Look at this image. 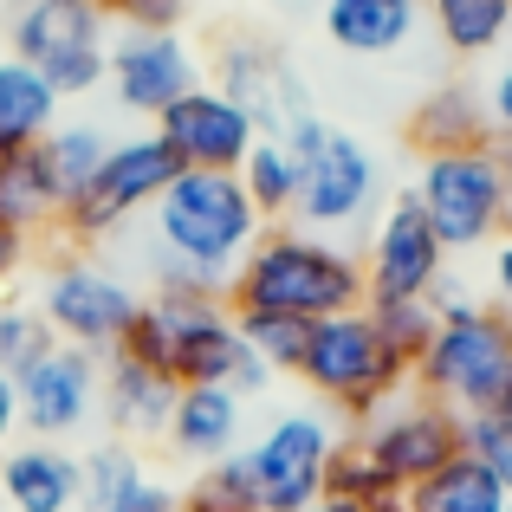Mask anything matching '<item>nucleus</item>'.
I'll return each mask as SVG.
<instances>
[{
	"label": "nucleus",
	"mask_w": 512,
	"mask_h": 512,
	"mask_svg": "<svg viewBox=\"0 0 512 512\" xmlns=\"http://www.w3.org/2000/svg\"><path fill=\"white\" fill-rule=\"evenodd\" d=\"M266 234V214L240 188L234 169H182L150 208V260H156V292H201L227 299L240 260Z\"/></svg>",
	"instance_id": "nucleus-1"
},
{
	"label": "nucleus",
	"mask_w": 512,
	"mask_h": 512,
	"mask_svg": "<svg viewBox=\"0 0 512 512\" xmlns=\"http://www.w3.org/2000/svg\"><path fill=\"white\" fill-rule=\"evenodd\" d=\"M104 13L124 33H175L188 20V0H104Z\"/></svg>",
	"instance_id": "nucleus-36"
},
{
	"label": "nucleus",
	"mask_w": 512,
	"mask_h": 512,
	"mask_svg": "<svg viewBox=\"0 0 512 512\" xmlns=\"http://www.w3.org/2000/svg\"><path fill=\"white\" fill-rule=\"evenodd\" d=\"M338 454V428L318 409H286L279 422H266V435H253L247 474L260 512H299L325 493V467Z\"/></svg>",
	"instance_id": "nucleus-10"
},
{
	"label": "nucleus",
	"mask_w": 512,
	"mask_h": 512,
	"mask_svg": "<svg viewBox=\"0 0 512 512\" xmlns=\"http://www.w3.org/2000/svg\"><path fill=\"white\" fill-rule=\"evenodd\" d=\"M13 435H20V383L0 370V448H13Z\"/></svg>",
	"instance_id": "nucleus-40"
},
{
	"label": "nucleus",
	"mask_w": 512,
	"mask_h": 512,
	"mask_svg": "<svg viewBox=\"0 0 512 512\" xmlns=\"http://www.w3.org/2000/svg\"><path fill=\"white\" fill-rule=\"evenodd\" d=\"M493 305L512 318V227L493 240Z\"/></svg>",
	"instance_id": "nucleus-39"
},
{
	"label": "nucleus",
	"mask_w": 512,
	"mask_h": 512,
	"mask_svg": "<svg viewBox=\"0 0 512 512\" xmlns=\"http://www.w3.org/2000/svg\"><path fill=\"white\" fill-rule=\"evenodd\" d=\"M506 512H512V506H506Z\"/></svg>",
	"instance_id": "nucleus-48"
},
{
	"label": "nucleus",
	"mask_w": 512,
	"mask_h": 512,
	"mask_svg": "<svg viewBox=\"0 0 512 512\" xmlns=\"http://www.w3.org/2000/svg\"><path fill=\"white\" fill-rule=\"evenodd\" d=\"M461 448L512 493V428L500 422V415H461Z\"/></svg>",
	"instance_id": "nucleus-35"
},
{
	"label": "nucleus",
	"mask_w": 512,
	"mask_h": 512,
	"mask_svg": "<svg viewBox=\"0 0 512 512\" xmlns=\"http://www.w3.org/2000/svg\"><path fill=\"white\" fill-rule=\"evenodd\" d=\"M428 26L454 59H487L512 33V0H428Z\"/></svg>",
	"instance_id": "nucleus-26"
},
{
	"label": "nucleus",
	"mask_w": 512,
	"mask_h": 512,
	"mask_svg": "<svg viewBox=\"0 0 512 512\" xmlns=\"http://www.w3.org/2000/svg\"><path fill=\"white\" fill-rule=\"evenodd\" d=\"M357 441H363V454L409 493L415 480H428L441 461L461 454V415L441 409L435 396H402V402H383V409L363 422Z\"/></svg>",
	"instance_id": "nucleus-14"
},
{
	"label": "nucleus",
	"mask_w": 512,
	"mask_h": 512,
	"mask_svg": "<svg viewBox=\"0 0 512 512\" xmlns=\"http://www.w3.org/2000/svg\"><path fill=\"white\" fill-rule=\"evenodd\" d=\"M428 20V0H325V39L350 59H396Z\"/></svg>",
	"instance_id": "nucleus-18"
},
{
	"label": "nucleus",
	"mask_w": 512,
	"mask_h": 512,
	"mask_svg": "<svg viewBox=\"0 0 512 512\" xmlns=\"http://www.w3.org/2000/svg\"><path fill=\"white\" fill-rule=\"evenodd\" d=\"M65 214L59 182H52L46 156L20 150V156H0V227L13 234H33V227H52Z\"/></svg>",
	"instance_id": "nucleus-25"
},
{
	"label": "nucleus",
	"mask_w": 512,
	"mask_h": 512,
	"mask_svg": "<svg viewBox=\"0 0 512 512\" xmlns=\"http://www.w3.org/2000/svg\"><path fill=\"white\" fill-rule=\"evenodd\" d=\"M13 383H20V428H33V441H65V435H78L91 415H104L98 350H78V344L52 338Z\"/></svg>",
	"instance_id": "nucleus-12"
},
{
	"label": "nucleus",
	"mask_w": 512,
	"mask_h": 512,
	"mask_svg": "<svg viewBox=\"0 0 512 512\" xmlns=\"http://www.w3.org/2000/svg\"><path fill=\"white\" fill-rule=\"evenodd\" d=\"M493 156H500V175H506V201H512V130H493Z\"/></svg>",
	"instance_id": "nucleus-42"
},
{
	"label": "nucleus",
	"mask_w": 512,
	"mask_h": 512,
	"mask_svg": "<svg viewBox=\"0 0 512 512\" xmlns=\"http://www.w3.org/2000/svg\"><path fill=\"white\" fill-rule=\"evenodd\" d=\"M46 344H52L46 318H39L33 305H20V299H7V292H0V370L20 376V370H26V363H33Z\"/></svg>",
	"instance_id": "nucleus-33"
},
{
	"label": "nucleus",
	"mask_w": 512,
	"mask_h": 512,
	"mask_svg": "<svg viewBox=\"0 0 512 512\" xmlns=\"http://www.w3.org/2000/svg\"><path fill=\"white\" fill-rule=\"evenodd\" d=\"M26 260V234H13V227H0V279L13 273V266Z\"/></svg>",
	"instance_id": "nucleus-41"
},
{
	"label": "nucleus",
	"mask_w": 512,
	"mask_h": 512,
	"mask_svg": "<svg viewBox=\"0 0 512 512\" xmlns=\"http://www.w3.org/2000/svg\"><path fill=\"white\" fill-rule=\"evenodd\" d=\"M175 512H214V506H208V500H195V493H188V500L175 506Z\"/></svg>",
	"instance_id": "nucleus-45"
},
{
	"label": "nucleus",
	"mask_w": 512,
	"mask_h": 512,
	"mask_svg": "<svg viewBox=\"0 0 512 512\" xmlns=\"http://www.w3.org/2000/svg\"><path fill=\"white\" fill-rule=\"evenodd\" d=\"M175 396H182V383H175L169 370H150V363L111 357V370H104V415H111V435L117 441L169 435Z\"/></svg>",
	"instance_id": "nucleus-21"
},
{
	"label": "nucleus",
	"mask_w": 512,
	"mask_h": 512,
	"mask_svg": "<svg viewBox=\"0 0 512 512\" xmlns=\"http://www.w3.org/2000/svg\"><path fill=\"white\" fill-rule=\"evenodd\" d=\"M299 376L312 383V396H325L350 422H370L402 383H409V363L383 344V331L370 325V312H331L312 325V344L299 357Z\"/></svg>",
	"instance_id": "nucleus-6"
},
{
	"label": "nucleus",
	"mask_w": 512,
	"mask_h": 512,
	"mask_svg": "<svg viewBox=\"0 0 512 512\" xmlns=\"http://www.w3.org/2000/svg\"><path fill=\"white\" fill-rule=\"evenodd\" d=\"M299 512H363V506H350V500H338V493H318L312 506H299Z\"/></svg>",
	"instance_id": "nucleus-43"
},
{
	"label": "nucleus",
	"mask_w": 512,
	"mask_h": 512,
	"mask_svg": "<svg viewBox=\"0 0 512 512\" xmlns=\"http://www.w3.org/2000/svg\"><path fill=\"white\" fill-rule=\"evenodd\" d=\"M137 292H130L124 273L98 260H59L39 286V318L59 344H78V350H117V338L130 331L137 318Z\"/></svg>",
	"instance_id": "nucleus-11"
},
{
	"label": "nucleus",
	"mask_w": 512,
	"mask_h": 512,
	"mask_svg": "<svg viewBox=\"0 0 512 512\" xmlns=\"http://www.w3.org/2000/svg\"><path fill=\"white\" fill-rule=\"evenodd\" d=\"M409 195H415V208L428 214V227L441 234L448 253L493 247V240L512 227V201H506V175H500L493 143H480V150L422 156Z\"/></svg>",
	"instance_id": "nucleus-7"
},
{
	"label": "nucleus",
	"mask_w": 512,
	"mask_h": 512,
	"mask_svg": "<svg viewBox=\"0 0 512 512\" xmlns=\"http://www.w3.org/2000/svg\"><path fill=\"white\" fill-rule=\"evenodd\" d=\"M370 512H409V506H402V500H389V506H370Z\"/></svg>",
	"instance_id": "nucleus-46"
},
{
	"label": "nucleus",
	"mask_w": 512,
	"mask_h": 512,
	"mask_svg": "<svg viewBox=\"0 0 512 512\" xmlns=\"http://www.w3.org/2000/svg\"><path fill=\"white\" fill-rule=\"evenodd\" d=\"M182 175V163H175V150L156 130H137V137H111V156L98 163V175H91V188L78 201H65L59 227L72 240H104L117 234V227L130 221V214L156 208L163 201V188Z\"/></svg>",
	"instance_id": "nucleus-9"
},
{
	"label": "nucleus",
	"mask_w": 512,
	"mask_h": 512,
	"mask_svg": "<svg viewBox=\"0 0 512 512\" xmlns=\"http://www.w3.org/2000/svg\"><path fill=\"white\" fill-rule=\"evenodd\" d=\"M175 506H182V493H175V487H163V480H150V474H143L137 487L124 493V500H117V506H104V512H175Z\"/></svg>",
	"instance_id": "nucleus-38"
},
{
	"label": "nucleus",
	"mask_w": 512,
	"mask_h": 512,
	"mask_svg": "<svg viewBox=\"0 0 512 512\" xmlns=\"http://www.w3.org/2000/svg\"><path fill=\"white\" fill-rule=\"evenodd\" d=\"M363 312H370V325L383 331V344L396 350V357L409 363V376H415L422 350L435 344V325H441V312H435L428 299H370Z\"/></svg>",
	"instance_id": "nucleus-30"
},
{
	"label": "nucleus",
	"mask_w": 512,
	"mask_h": 512,
	"mask_svg": "<svg viewBox=\"0 0 512 512\" xmlns=\"http://www.w3.org/2000/svg\"><path fill=\"white\" fill-rule=\"evenodd\" d=\"M240 428H247V396L188 383L182 396H175V415H169V448L182 454V461L208 467V461H221V454H240Z\"/></svg>",
	"instance_id": "nucleus-20"
},
{
	"label": "nucleus",
	"mask_w": 512,
	"mask_h": 512,
	"mask_svg": "<svg viewBox=\"0 0 512 512\" xmlns=\"http://www.w3.org/2000/svg\"><path fill=\"white\" fill-rule=\"evenodd\" d=\"M0 500L7 512H78V454L59 441H20L0 454Z\"/></svg>",
	"instance_id": "nucleus-19"
},
{
	"label": "nucleus",
	"mask_w": 512,
	"mask_h": 512,
	"mask_svg": "<svg viewBox=\"0 0 512 512\" xmlns=\"http://www.w3.org/2000/svg\"><path fill=\"white\" fill-rule=\"evenodd\" d=\"M214 85L253 117L260 137H292L305 117H318L312 98H305V78L260 39H227L221 59H214Z\"/></svg>",
	"instance_id": "nucleus-16"
},
{
	"label": "nucleus",
	"mask_w": 512,
	"mask_h": 512,
	"mask_svg": "<svg viewBox=\"0 0 512 512\" xmlns=\"http://www.w3.org/2000/svg\"><path fill=\"white\" fill-rule=\"evenodd\" d=\"M234 175H240V188L253 195V208H260L266 221L292 214V201H299V156H292V143H279V137H260Z\"/></svg>",
	"instance_id": "nucleus-28"
},
{
	"label": "nucleus",
	"mask_w": 512,
	"mask_h": 512,
	"mask_svg": "<svg viewBox=\"0 0 512 512\" xmlns=\"http://www.w3.org/2000/svg\"><path fill=\"white\" fill-rule=\"evenodd\" d=\"M156 137L175 150L182 169H240L247 150L260 143V130H253V117L221 85H195L188 98H175L156 117Z\"/></svg>",
	"instance_id": "nucleus-17"
},
{
	"label": "nucleus",
	"mask_w": 512,
	"mask_h": 512,
	"mask_svg": "<svg viewBox=\"0 0 512 512\" xmlns=\"http://www.w3.org/2000/svg\"><path fill=\"white\" fill-rule=\"evenodd\" d=\"M111 13L98 0H7V52L39 65L59 98H85L111 72Z\"/></svg>",
	"instance_id": "nucleus-5"
},
{
	"label": "nucleus",
	"mask_w": 512,
	"mask_h": 512,
	"mask_svg": "<svg viewBox=\"0 0 512 512\" xmlns=\"http://www.w3.org/2000/svg\"><path fill=\"white\" fill-rule=\"evenodd\" d=\"M493 59L500 65H493V78H487V117H493V130H512V33Z\"/></svg>",
	"instance_id": "nucleus-37"
},
{
	"label": "nucleus",
	"mask_w": 512,
	"mask_h": 512,
	"mask_svg": "<svg viewBox=\"0 0 512 512\" xmlns=\"http://www.w3.org/2000/svg\"><path fill=\"white\" fill-rule=\"evenodd\" d=\"M59 91L39 78V65L26 59H0V156H20V150H39L59 124Z\"/></svg>",
	"instance_id": "nucleus-22"
},
{
	"label": "nucleus",
	"mask_w": 512,
	"mask_h": 512,
	"mask_svg": "<svg viewBox=\"0 0 512 512\" xmlns=\"http://www.w3.org/2000/svg\"><path fill=\"white\" fill-rule=\"evenodd\" d=\"M448 273V247L415 208V195H396L376 214V234L363 247V305L370 299H428Z\"/></svg>",
	"instance_id": "nucleus-13"
},
{
	"label": "nucleus",
	"mask_w": 512,
	"mask_h": 512,
	"mask_svg": "<svg viewBox=\"0 0 512 512\" xmlns=\"http://www.w3.org/2000/svg\"><path fill=\"white\" fill-rule=\"evenodd\" d=\"M402 506H409V512H506L512 493L461 448L454 461H441L428 480H415V487L402 493Z\"/></svg>",
	"instance_id": "nucleus-24"
},
{
	"label": "nucleus",
	"mask_w": 512,
	"mask_h": 512,
	"mask_svg": "<svg viewBox=\"0 0 512 512\" xmlns=\"http://www.w3.org/2000/svg\"><path fill=\"white\" fill-rule=\"evenodd\" d=\"M156 305L169 312V331H175V357H169V376L175 383H208V389H234V396H260L266 389V363L247 350L234 325V305L227 299H201V292H156Z\"/></svg>",
	"instance_id": "nucleus-8"
},
{
	"label": "nucleus",
	"mask_w": 512,
	"mask_h": 512,
	"mask_svg": "<svg viewBox=\"0 0 512 512\" xmlns=\"http://www.w3.org/2000/svg\"><path fill=\"white\" fill-rule=\"evenodd\" d=\"M111 98L130 117H163L175 98L201 85V59L182 33H117L111 39V72H104Z\"/></svg>",
	"instance_id": "nucleus-15"
},
{
	"label": "nucleus",
	"mask_w": 512,
	"mask_h": 512,
	"mask_svg": "<svg viewBox=\"0 0 512 512\" xmlns=\"http://www.w3.org/2000/svg\"><path fill=\"white\" fill-rule=\"evenodd\" d=\"M325 493H338V500L363 506V512L402 500V487L370 461V454H363V441H338V454H331V467H325Z\"/></svg>",
	"instance_id": "nucleus-32"
},
{
	"label": "nucleus",
	"mask_w": 512,
	"mask_h": 512,
	"mask_svg": "<svg viewBox=\"0 0 512 512\" xmlns=\"http://www.w3.org/2000/svg\"><path fill=\"white\" fill-rule=\"evenodd\" d=\"M98 7H104V0H98Z\"/></svg>",
	"instance_id": "nucleus-47"
},
{
	"label": "nucleus",
	"mask_w": 512,
	"mask_h": 512,
	"mask_svg": "<svg viewBox=\"0 0 512 512\" xmlns=\"http://www.w3.org/2000/svg\"><path fill=\"white\" fill-rule=\"evenodd\" d=\"M409 143L422 156H441V150H480L493 143V117H487V98H474L467 85H441L415 104L409 117Z\"/></svg>",
	"instance_id": "nucleus-23"
},
{
	"label": "nucleus",
	"mask_w": 512,
	"mask_h": 512,
	"mask_svg": "<svg viewBox=\"0 0 512 512\" xmlns=\"http://www.w3.org/2000/svg\"><path fill=\"white\" fill-rule=\"evenodd\" d=\"M415 383L454 415H493L512 383V318L480 299L441 312L435 344L415 363Z\"/></svg>",
	"instance_id": "nucleus-3"
},
{
	"label": "nucleus",
	"mask_w": 512,
	"mask_h": 512,
	"mask_svg": "<svg viewBox=\"0 0 512 512\" xmlns=\"http://www.w3.org/2000/svg\"><path fill=\"white\" fill-rule=\"evenodd\" d=\"M195 500H208L214 512H260V500H253V474H247V454H221V461L201 467Z\"/></svg>",
	"instance_id": "nucleus-34"
},
{
	"label": "nucleus",
	"mask_w": 512,
	"mask_h": 512,
	"mask_svg": "<svg viewBox=\"0 0 512 512\" xmlns=\"http://www.w3.org/2000/svg\"><path fill=\"white\" fill-rule=\"evenodd\" d=\"M247 350L266 363V370H292L299 376V357L312 344V318H286V312H234Z\"/></svg>",
	"instance_id": "nucleus-31"
},
{
	"label": "nucleus",
	"mask_w": 512,
	"mask_h": 512,
	"mask_svg": "<svg viewBox=\"0 0 512 512\" xmlns=\"http://www.w3.org/2000/svg\"><path fill=\"white\" fill-rule=\"evenodd\" d=\"M143 480V454H137V441H98L91 454H78V512H104V506H117L130 487Z\"/></svg>",
	"instance_id": "nucleus-29"
},
{
	"label": "nucleus",
	"mask_w": 512,
	"mask_h": 512,
	"mask_svg": "<svg viewBox=\"0 0 512 512\" xmlns=\"http://www.w3.org/2000/svg\"><path fill=\"white\" fill-rule=\"evenodd\" d=\"M493 415H500V422L512 428V383H506V396H500V409H493Z\"/></svg>",
	"instance_id": "nucleus-44"
},
{
	"label": "nucleus",
	"mask_w": 512,
	"mask_h": 512,
	"mask_svg": "<svg viewBox=\"0 0 512 512\" xmlns=\"http://www.w3.org/2000/svg\"><path fill=\"white\" fill-rule=\"evenodd\" d=\"M39 156H46L52 182H59V201H78L91 188V175H98V163L111 156V130L104 124H52V137L39 143Z\"/></svg>",
	"instance_id": "nucleus-27"
},
{
	"label": "nucleus",
	"mask_w": 512,
	"mask_h": 512,
	"mask_svg": "<svg viewBox=\"0 0 512 512\" xmlns=\"http://www.w3.org/2000/svg\"><path fill=\"white\" fill-rule=\"evenodd\" d=\"M234 312H286V318H331L363 305V260L350 247L305 227H266L227 286Z\"/></svg>",
	"instance_id": "nucleus-2"
},
{
	"label": "nucleus",
	"mask_w": 512,
	"mask_h": 512,
	"mask_svg": "<svg viewBox=\"0 0 512 512\" xmlns=\"http://www.w3.org/2000/svg\"><path fill=\"white\" fill-rule=\"evenodd\" d=\"M292 156H299V201H292V214H299L305 234H350V227L370 221L376 195H383V169H376L370 143H357L350 130L325 124V117H305L292 137Z\"/></svg>",
	"instance_id": "nucleus-4"
}]
</instances>
